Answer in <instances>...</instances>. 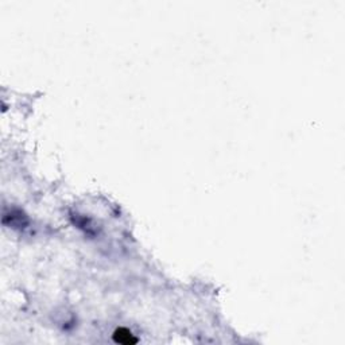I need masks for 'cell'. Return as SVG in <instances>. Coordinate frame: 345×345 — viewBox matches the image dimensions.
Returning <instances> with one entry per match:
<instances>
[{"mask_svg":"<svg viewBox=\"0 0 345 345\" xmlns=\"http://www.w3.org/2000/svg\"><path fill=\"white\" fill-rule=\"evenodd\" d=\"M114 341L115 343H119V344H124V345H131V344H136L138 343V339H135L133 335L129 329L126 328H119L116 331L114 332Z\"/></svg>","mask_w":345,"mask_h":345,"instance_id":"obj_1","label":"cell"}]
</instances>
